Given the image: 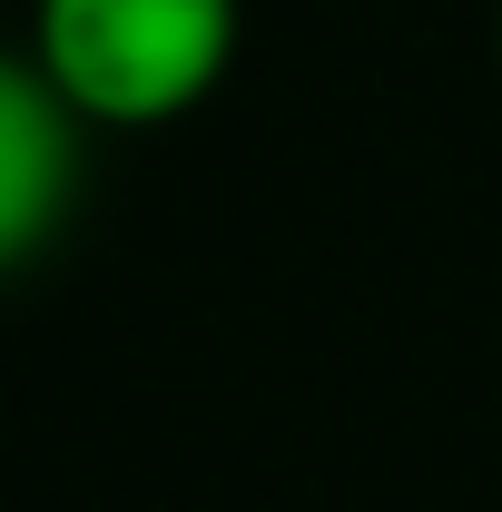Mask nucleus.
Wrapping results in <instances>:
<instances>
[{
    "instance_id": "f257e3e1",
    "label": "nucleus",
    "mask_w": 502,
    "mask_h": 512,
    "mask_svg": "<svg viewBox=\"0 0 502 512\" xmlns=\"http://www.w3.org/2000/svg\"><path fill=\"white\" fill-rule=\"evenodd\" d=\"M20 60L89 128H168L227 79L237 0H30Z\"/></svg>"
},
{
    "instance_id": "f03ea898",
    "label": "nucleus",
    "mask_w": 502,
    "mask_h": 512,
    "mask_svg": "<svg viewBox=\"0 0 502 512\" xmlns=\"http://www.w3.org/2000/svg\"><path fill=\"white\" fill-rule=\"evenodd\" d=\"M79 109L40 79L30 60L0 69V256L30 266L40 237L60 227L69 188H79Z\"/></svg>"
},
{
    "instance_id": "7ed1b4c3",
    "label": "nucleus",
    "mask_w": 502,
    "mask_h": 512,
    "mask_svg": "<svg viewBox=\"0 0 502 512\" xmlns=\"http://www.w3.org/2000/svg\"><path fill=\"white\" fill-rule=\"evenodd\" d=\"M493 60H502V20H493Z\"/></svg>"
}]
</instances>
